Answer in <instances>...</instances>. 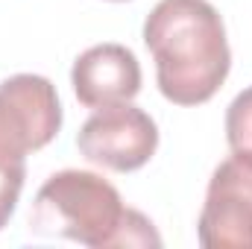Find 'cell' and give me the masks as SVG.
<instances>
[{
	"label": "cell",
	"mask_w": 252,
	"mask_h": 249,
	"mask_svg": "<svg viewBox=\"0 0 252 249\" xmlns=\"http://www.w3.org/2000/svg\"><path fill=\"white\" fill-rule=\"evenodd\" d=\"M158 91L176 106L208 103L229 76L226 24L208 0H158L144 21Z\"/></svg>",
	"instance_id": "6da1fadb"
},
{
	"label": "cell",
	"mask_w": 252,
	"mask_h": 249,
	"mask_svg": "<svg viewBox=\"0 0 252 249\" xmlns=\"http://www.w3.org/2000/svg\"><path fill=\"white\" fill-rule=\"evenodd\" d=\"M124 214L126 205L112 182L91 170H59L32 199L30 232L91 249H112Z\"/></svg>",
	"instance_id": "7a4b0ae2"
},
{
	"label": "cell",
	"mask_w": 252,
	"mask_h": 249,
	"mask_svg": "<svg viewBox=\"0 0 252 249\" xmlns=\"http://www.w3.org/2000/svg\"><path fill=\"white\" fill-rule=\"evenodd\" d=\"M62 129L56 85L38 73H15L0 82V164H24Z\"/></svg>",
	"instance_id": "3957f363"
},
{
	"label": "cell",
	"mask_w": 252,
	"mask_h": 249,
	"mask_svg": "<svg viewBox=\"0 0 252 249\" xmlns=\"http://www.w3.org/2000/svg\"><path fill=\"white\" fill-rule=\"evenodd\" d=\"M205 249H252V153H235L217 164L196 220Z\"/></svg>",
	"instance_id": "277c9868"
},
{
	"label": "cell",
	"mask_w": 252,
	"mask_h": 249,
	"mask_svg": "<svg viewBox=\"0 0 252 249\" xmlns=\"http://www.w3.org/2000/svg\"><path fill=\"white\" fill-rule=\"evenodd\" d=\"M76 147L91 164L115 173H132L156 156L158 126L132 103L94 109V115L76 132Z\"/></svg>",
	"instance_id": "5b68a950"
},
{
	"label": "cell",
	"mask_w": 252,
	"mask_h": 249,
	"mask_svg": "<svg viewBox=\"0 0 252 249\" xmlns=\"http://www.w3.org/2000/svg\"><path fill=\"white\" fill-rule=\"evenodd\" d=\"M70 85L85 109H106L129 103L141 91V64L124 44H94L76 56Z\"/></svg>",
	"instance_id": "8992f818"
},
{
	"label": "cell",
	"mask_w": 252,
	"mask_h": 249,
	"mask_svg": "<svg viewBox=\"0 0 252 249\" xmlns=\"http://www.w3.org/2000/svg\"><path fill=\"white\" fill-rule=\"evenodd\" d=\"M226 141L235 153H252V85L226 109Z\"/></svg>",
	"instance_id": "52a82bcc"
},
{
	"label": "cell",
	"mask_w": 252,
	"mask_h": 249,
	"mask_svg": "<svg viewBox=\"0 0 252 249\" xmlns=\"http://www.w3.org/2000/svg\"><path fill=\"white\" fill-rule=\"evenodd\" d=\"M115 247H161V235L156 232V226L135 208H126L124 223L115 235Z\"/></svg>",
	"instance_id": "ba28073f"
},
{
	"label": "cell",
	"mask_w": 252,
	"mask_h": 249,
	"mask_svg": "<svg viewBox=\"0 0 252 249\" xmlns=\"http://www.w3.org/2000/svg\"><path fill=\"white\" fill-rule=\"evenodd\" d=\"M24 179H27V164H9V167L0 164V229L9 223V217L18 208Z\"/></svg>",
	"instance_id": "9c48e42d"
},
{
	"label": "cell",
	"mask_w": 252,
	"mask_h": 249,
	"mask_svg": "<svg viewBox=\"0 0 252 249\" xmlns=\"http://www.w3.org/2000/svg\"><path fill=\"white\" fill-rule=\"evenodd\" d=\"M115 3H124V0H115Z\"/></svg>",
	"instance_id": "30bf717a"
}]
</instances>
